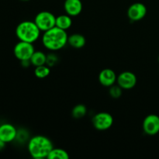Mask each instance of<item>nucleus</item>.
Instances as JSON below:
<instances>
[{
  "instance_id": "nucleus-1",
  "label": "nucleus",
  "mask_w": 159,
  "mask_h": 159,
  "mask_svg": "<svg viewBox=\"0 0 159 159\" xmlns=\"http://www.w3.org/2000/svg\"><path fill=\"white\" fill-rule=\"evenodd\" d=\"M68 34L66 30L54 26L43 32L42 43L45 48L51 51L62 49L68 43Z\"/></svg>"
},
{
  "instance_id": "nucleus-2",
  "label": "nucleus",
  "mask_w": 159,
  "mask_h": 159,
  "mask_svg": "<svg viewBox=\"0 0 159 159\" xmlns=\"http://www.w3.org/2000/svg\"><path fill=\"white\" fill-rule=\"evenodd\" d=\"M53 148L54 145L52 141L43 135H36L32 137L28 141V152L34 158H48V155Z\"/></svg>"
},
{
  "instance_id": "nucleus-3",
  "label": "nucleus",
  "mask_w": 159,
  "mask_h": 159,
  "mask_svg": "<svg viewBox=\"0 0 159 159\" xmlns=\"http://www.w3.org/2000/svg\"><path fill=\"white\" fill-rule=\"evenodd\" d=\"M40 32L35 22L30 20L21 22L16 28V35L19 40L32 43L38 40Z\"/></svg>"
},
{
  "instance_id": "nucleus-4",
  "label": "nucleus",
  "mask_w": 159,
  "mask_h": 159,
  "mask_svg": "<svg viewBox=\"0 0 159 159\" xmlns=\"http://www.w3.org/2000/svg\"><path fill=\"white\" fill-rule=\"evenodd\" d=\"M34 22L41 32H45L55 26L56 16L49 11H41L36 15Z\"/></svg>"
},
{
  "instance_id": "nucleus-5",
  "label": "nucleus",
  "mask_w": 159,
  "mask_h": 159,
  "mask_svg": "<svg viewBox=\"0 0 159 159\" xmlns=\"http://www.w3.org/2000/svg\"><path fill=\"white\" fill-rule=\"evenodd\" d=\"M92 124L95 129L103 131L111 128L113 124V117L110 113L100 112L94 115L92 119Z\"/></svg>"
},
{
  "instance_id": "nucleus-6",
  "label": "nucleus",
  "mask_w": 159,
  "mask_h": 159,
  "mask_svg": "<svg viewBox=\"0 0 159 159\" xmlns=\"http://www.w3.org/2000/svg\"><path fill=\"white\" fill-rule=\"evenodd\" d=\"M34 51L35 50L32 43L21 40H20V42H18L13 48L14 55L20 61L30 60V57H32Z\"/></svg>"
},
{
  "instance_id": "nucleus-7",
  "label": "nucleus",
  "mask_w": 159,
  "mask_h": 159,
  "mask_svg": "<svg viewBox=\"0 0 159 159\" xmlns=\"http://www.w3.org/2000/svg\"><path fill=\"white\" fill-rule=\"evenodd\" d=\"M143 130L146 134L154 136L159 133V116L149 114L144 118L142 124Z\"/></svg>"
},
{
  "instance_id": "nucleus-8",
  "label": "nucleus",
  "mask_w": 159,
  "mask_h": 159,
  "mask_svg": "<svg viewBox=\"0 0 159 159\" xmlns=\"http://www.w3.org/2000/svg\"><path fill=\"white\" fill-rule=\"evenodd\" d=\"M138 79L134 73L126 71L121 72L116 79L117 85L123 89H131L137 85Z\"/></svg>"
},
{
  "instance_id": "nucleus-9",
  "label": "nucleus",
  "mask_w": 159,
  "mask_h": 159,
  "mask_svg": "<svg viewBox=\"0 0 159 159\" xmlns=\"http://www.w3.org/2000/svg\"><path fill=\"white\" fill-rule=\"evenodd\" d=\"M127 17L131 21L136 22L141 20L147 14V7L141 2L133 3L127 9Z\"/></svg>"
},
{
  "instance_id": "nucleus-10",
  "label": "nucleus",
  "mask_w": 159,
  "mask_h": 159,
  "mask_svg": "<svg viewBox=\"0 0 159 159\" xmlns=\"http://www.w3.org/2000/svg\"><path fill=\"white\" fill-rule=\"evenodd\" d=\"M17 134V129L12 124L5 123L0 125V139L6 144L16 140Z\"/></svg>"
},
{
  "instance_id": "nucleus-11",
  "label": "nucleus",
  "mask_w": 159,
  "mask_h": 159,
  "mask_svg": "<svg viewBox=\"0 0 159 159\" xmlns=\"http://www.w3.org/2000/svg\"><path fill=\"white\" fill-rule=\"evenodd\" d=\"M116 79H117V76L115 71L110 68L102 69L99 74V82L102 86L110 88V86L116 83Z\"/></svg>"
},
{
  "instance_id": "nucleus-12",
  "label": "nucleus",
  "mask_w": 159,
  "mask_h": 159,
  "mask_svg": "<svg viewBox=\"0 0 159 159\" xmlns=\"http://www.w3.org/2000/svg\"><path fill=\"white\" fill-rule=\"evenodd\" d=\"M82 2L81 0H65L64 9L66 14L70 16H77L82 11Z\"/></svg>"
},
{
  "instance_id": "nucleus-13",
  "label": "nucleus",
  "mask_w": 159,
  "mask_h": 159,
  "mask_svg": "<svg viewBox=\"0 0 159 159\" xmlns=\"http://www.w3.org/2000/svg\"><path fill=\"white\" fill-rule=\"evenodd\" d=\"M68 43L75 49L82 48L86 43V39L81 34H72L68 37Z\"/></svg>"
},
{
  "instance_id": "nucleus-14",
  "label": "nucleus",
  "mask_w": 159,
  "mask_h": 159,
  "mask_svg": "<svg viewBox=\"0 0 159 159\" xmlns=\"http://www.w3.org/2000/svg\"><path fill=\"white\" fill-rule=\"evenodd\" d=\"M72 25V20L71 16L68 14H63L56 16L55 26L64 30H68Z\"/></svg>"
},
{
  "instance_id": "nucleus-15",
  "label": "nucleus",
  "mask_w": 159,
  "mask_h": 159,
  "mask_svg": "<svg viewBox=\"0 0 159 159\" xmlns=\"http://www.w3.org/2000/svg\"><path fill=\"white\" fill-rule=\"evenodd\" d=\"M46 59L47 55L43 51H34L32 57H30V63L34 67L40 66V65H46Z\"/></svg>"
},
{
  "instance_id": "nucleus-16",
  "label": "nucleus",
  "mask_w": 159,
  "mask_h": 159,
  "mask_svg": "<svg viewBox=\"0 0 159 159\" xmlns=\"http://www.w3.org/2000/svg\"><path fill=\"white\" fill-rule=\"evenodd\" d=\"M48 159H68L69 155L62 148H53L48 156Z\"/></svg>"
},
{
  "instance_id": "nucleus-17",
  "label": "nucleus",
  "mask_w": 159,
  "mask_h": 159,
  "mask_svg": "<svg viewBox=\"0 0 159 159\" xmlns=\"http://www.w3.org/2000/svg\"><path fill=\"white\" fill-rule=\"evenodd\" d=\"M87 113V107L83 104H78L73 107L71 110V116L75 119H81Z\"/></svg>"
},
{
  "instance_id": "nucleus-18",
  "label": "nucleus",
  "mask_w": 159,
  "mask_h": 159,
  "mask_svg": "<svg viewBox=\"0 0 159 159\" xmlns=\"http://www.w3.org/2000/svg\"><path fill=\"white\" fill-rule=\"evenodd\" d=\"M50 73H51V69H50V67H48L47 65L37 66L34 69V75L38 79H45L49 75Z\"/></svg>"
},
{
  "instance_id": "nucleus-19",
  "label": "nucleus",
  "mask_w": 159,
  "mask_h": 159,
  "mask_svg": "<svg viewBox=\"0 0 159 159\" xmlns=\"http://www.w3.org/2000/svg\"><path fill=\"white\" fill-rule=\"evenodd\" d=\"M109 94L113 99H119L123 94V89L118 85H113L110 87Z\"/></svg>"
},
{
  "instance_id": "nucleus-20",
  "label": "nucleus",
  "mask_w": 159,
  "mask_h": 159,
  "mask_svg": "<svg viewBox=\"0 0 159 159\" xmlns=\"http://www.w3.org/2000/svg\"><path fill=\"white\" fill-rule=\"evenodd\" d=\"M57 61H58V57L55 54H54V53H50V54H47L46 65L48 67H50V68L54 67L57 63Z\"/></svg>"
},
{
  "instance_id": "nucleus-21",
  "label": "nucleus",
  "mask_w": 159,
  "mask_h": 159,
  "mask_svg": "<svg viewBox=\"0 0 159 159\" xmlns=\"http://www.w3.org/2000/svg\"><path fill=\"white\" fill-rule=\"evenodd\" d=\"M28 134H28V132L26 130H17L16 138V140L19 141L20 142H24V141H26L28 139V137H29Z\"/></svg>"
},
{
  "instance_id": "nucleus-22",
  "label": "nucleus",
  "mask_w": 159,
  "mask_h": 159,
  "mask_svg": "<svg viewBox=\"0 0 159 159\" xmlns=\"http://www.w3.org/2000/svg\"><path fill=\"white\" fill-rule=\"evenodd\" d=\"M6 142H4V141H2V140L0 139V151L3 150V149L5 148V147H6Z\"/></svg>"
},
{
  "instance_id": "nucleus-23",
  "label": "nucleus",
  "mask_w": 159,
  "mask_h": 159,
  "mask_svg": "<svg viewBox=\"0 0 159 159\" xmlns=\"http://www.w3.org/2000/svg\"><path fill=\"white\" fill-rule=\"evenodd\" d=\"M21 1H23V2H28V1H30V0H21Z\"/></svg>"
},
{
  "instance_id": "nucleus-24",
  "label": "nucleus",
  "mask_w": 159,
  "mask_h": 159,
  "mask_svg": "<svg viewBox=\"0 0 159 159\" xmlns=\"http://www.w3.org/2000/svg\"><path fill=\"white\" fill-rule=\"evenodd\" d=\"M158 62H159V56H158Z\"/></svg>"
}]
</instances>
